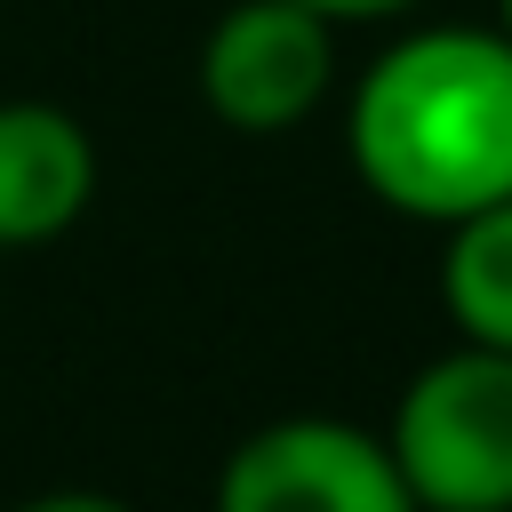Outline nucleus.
Instances as JSON below:
<instances>
[{
  "instance_id": "f257e3e1",
  "label": "nucleus",
  "mask_w": 512,
  "mask_h": 512,
  "mask_svg": "<svg viewBox=\"0 0 512 512\" xmlns=\"http://www.w3.org/2000/svg\"><path fill=\"white\" fill-rule=\"evenodd\" d=\"M352 176L416 224L512 200V40L432 24L392 40L352 88Z\"/></svg>"
},
{
  "instance_id": "f03ea898",
  "label": "nucleus",
  "mask_w": 512,
  "mask_h": 512,
  "mask_svg": "<svg viewBox=\"0 0 512 512\" xmlns=\"http://www.w3.org/2000/svg\"><path fill=\"white\" fill-rule=\"evenodd\" d=\"M384 456L416 512H512V352L424 360L392 400Z\"/></svg>"
},
{
  "instance_id": "7ed1b4c3",
  "label": "nucleus",
  "mask_w": 512,
  "mask_h": 512,
  "mask_svg": "<svg viewBox=\"0 0 512 512\" xmlns=\"http://www.w3.org/2000/svg\"><path fill=\"white\" fill-rule=\"evenodd\" d=\"M336 88V24L304 0H232L200 40V104L240 136H280Z\"/></svg>"
},
{
  "instance_id": "20e7f679",
  "label": "nucleus",
  "mask_w": 512,
  "mask_h": 512,
  "mask_svg": "<svg viewBox=\"0 0 512 512\" xmlns=\"http://www.w3.org/2000/svg\"><path fill=\"white\" fill-rule=\"evenodd\" d=\"M216 512H416V504L384 456V432H360L344 416H272L224 456Z\"/></svg>"
},
{
  "instance_id": "39448f33",
  "label": "nucleus",
  "mask_w": 512,
  "mask_h": 512,
  "mask_svg": "<svg viewBox=\"0 0 512 512\" xmlns=\"http://www.w3.org/2000/svg\"><path fill=\"white\" fill-rule=\"evenodd\" d=\"M96 200V136L40 96L0 104V248L64 240Z\"/></svg>"
},
{
  "instance_id": "423d86ee",
  "label": "nucleus",
  "mask_w": 512,
  "mask_h": 512,
  "mask_svg": "<svg viewBox=\"0 0 512 512\" xmlns=\"http://www.w3.org/2000/svg\"><path fill=\"white\" fill-rule=\"evenodd\" d=\"M440 304H448V320H456L464 344L512 352V200L472 208V216L448 224V248H440Z\"/></svg>"
},
{
  "instance_id": "0eeeda50",
  "label": "nucleus",
  "mask_w": 512,
  "mask_h": 512,
  "mask_svg": "<svg viewBox=\"0 0 512 512\" xmlns=\"http://www.w3.org/2000/svg\"><path fill=\"white\" fill-rule=\"evenodd\" d=\"M312 16H328V24H384V16H400V8H416V0H304Z\"/></svg>"
},
{
  "instance_id": "6e6552de",
  "label": "nucleus",
  "mask_w": 512,
  "mask_h": 512,
  "mask_svg": "<svg viewBox=\"0 0 512 512\" xmlns=\"http://www.w3.org/2000/svg\"><path fill=\"white\" fill-rule=\"evenodd\" d=\"M16 512H128L120 496H96V488H56V496H32Z\"/></svg>"
},
{
  "instance_id": "1a4fd4ad",
  "label": "nucleus",
  "mask_w": 512,
  "mask_h": 512,
  "mask_svg": "<svg viewBox=\"0 0 512 512\" xmlns=\"http://www.w3.org/2000/svg\"><path fill=\"white\" fill-rule=\"evenodd\" d=\"M496 32H504V40H512V0H496Z\"/></svg>"
}]
</instances>
